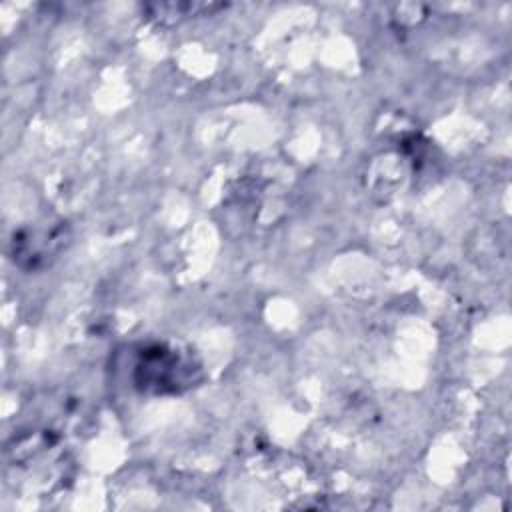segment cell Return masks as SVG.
I'll use <instances>...</instances> for the list:
<instances>
[{
    "label": "cell",
    "mask_w": 512,
    "mask_h": 512,
    "mask_svg": "<svg viewBox=\"0 0 512 512\" xmlns=\"http://www.w3.org/2000/svg\"><path fill=\"white\" fill-rule=\"evenodd\" d=\"M182 362L178 360V356L172 350H164V348H154L148 350L144 354L142 364L138 366V370L144 372V378L140 380V384L146 386H158L160 390L164 386H174L178 388L180 384V374H182Z\"/></svg>",
    "instance_id": "1"
}]
</instances>
